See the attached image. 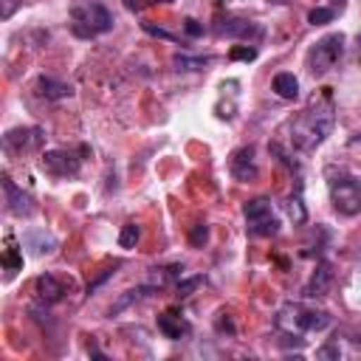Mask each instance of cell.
<instances>
[{
  "mask_svg": "<svg viewBox=\"0 0 361 361\" xmlns=\"http://www.w3.org/2000/svg\"><path fill=\"white\" fill-rule=\"evenodd\" d=\"M228 169H231V175H234L237 180H243V183L257 180L259 169H257L254 147H240V149H234V152H231V161H228Z\"/></svg>",
  "mask_w": 361,
  "mask_h": 361,
  "instance_id": "cell-10",
  "label": "cell"
},
{
  "mask_svg": "<svg viewBox=\"0 0 361 361\" xmlns=\"http://www.w3.org/2000/svg\"><path fill=\"white\" fill-rule=\"evenodd\" d=\"M333 121H336V110H333L330 93L324 90L322 99H313V102L299 113V118L293 121V127H290V144H293L299 152H313V149L330 135Z\"/></svg>",
  "mask_w": 361,
  "mask_h": 361,
  "instance_id": "cell-1",
  "label": "cell"
},
{
  "mask_svg": "<svg viewBox=\"0 0 361 361\" xmlns=\"http://www.w3.org/2000/svg\"><path fill=\"white\" fill-rule=\"evenodd\" d=\"M358 62H361V37H358Z\"/></svg>",
  "mask_w": 361,
  "mask_h": 361,
  "instance_id": "cell-32",
  "label": "cell"
},
{
  "mask_svg": "<svg viewBox=\"0 0 361 361\" xmlns=\"http://www.w3.org/2000/svg\"><path fill=\"white\" fill-rule=\"evenodd\" d=\"M333 17H336V8H330V6H316V8L307 11V23H310V25L333 23Z\"/></svg>",
  "mask_w": 361,
  "mask_h": 361,
  "instance_id": "cell-22",
  "label": "cell"
},
{
  "mask_svg": "<svg viewBox=\"0 0 361 361\" xmlns=\"http://www.w3.org/2000/svg\"><path fill=\"white\" fill-rule=\"evenodd\" d=\"M144 31L152 34V37H161V39H178L172 31H166V28H161V25H155V23H144Z\"/></svg>",
  "mask_w": 361,
  "mask_h": 361,
  "instance_id": "cell-27",
  "label": "cell"
},
{
  "mask_svg": "<svg viewBox=\"0 0 361 361\" xmlns=\"http://www.w3.org/2000/svg\"><path fill=\"white\" fill-rule=\"evenodd\" d=\"M183 28H186V34H192V37H200L203 34V25H197V20H183Z\"/></svg>",
  "mask_w": 361,
  "mask_h": 361,
  "instance_id": "cell-30",
  "label": "cell"
},
{
  "mask_svg": "<svg viewBox=\"0 0 361 361\" xmlns=\"http://www.w3.org/2000/svg\"><path fill=\"white\" fill-rule=\"evenodd\" d=\"M42 130L39 127H20V130H8L3 135V147L8 152H28V149H37L42 144Z\"/></svg>",
  "mask_w": 361,
  "mask_h": 361,
  "instance_id": "cell-9",
  "label": "cell"
},
{
  "mask_svg": "<svg viewBox=\"0 0 361 361\" xmlns=\"http://www.w3.org/2000/svg\"><path fill=\"white\" fill-rule=\"evenodd\" d=\"M274 93L279 96V99H296L299 96V79L293 76V73H276L274 76Z\"/></svg>",
  "mask_w": 361,
  "mask_h": 361,
  "instance_id": "cell-16",
  "label": "cell"
},
{
  "mask_svg": "<svg viewBox=\"0 0 361 361\" xmlns=\"http://www.w3.org/2000/svg\"><path fill=\"white\" fill-rule=\"evenodd\" d=\"M147 3H169V0H147Z\"/></svg>",
  "mask_w": 361,
  "mask_h": 361,
  "instance_id": "cell-33",
  "label": "cell"
},
{
  "mask_svg": "<svg viewBox=\"0 0 361 361\" xmlns=\"http://www.w3.org/2000/svg\"><path fill=\"white\" fill-rule=\"evenodd\" d=\"M271 3H288V0H271Z\"/></svg>",
  "mask_w": 361,
  "mask_h": 361,
  "instance_id": "cell-34",
  "label": "cell"
},
{
  "mask_svg": "<svg viewBox=\"0 0 361 361\" xmlns=\"http://www.w3.org/2000/svg\"><path fill=\"white\" fill-rule=\"evenodd\" d=\"M37 90H39V96H45V99H51V102L71 96V85H65V82H59V79H51V76H39V79H37Z\"/></svg>",
  "mask_w": 361,
  "mask_h": 361,
  "instance_id": "cell-14",
  "label": "cell"
},
{
  "mask_svg": "<svg viewBox=\"0 0 361 361\" xmlns=\"http://www.w3.org/2000/svg\"><path fill=\"white\" fill-rule=\"evenodd\" d=\"M285 212H288V217L293 220V226H302V223L307 220V209H305V203H302V195H290V197L285 200Z\"/></svg>",
  "mask_w": 361,
  "mask_h": 361,
  "instance_id": "cell-17",
  "label": "cell"
},
{
  "mask_svg": "<svg viewBox=\"0 0 361 361\" xmlns=\"http://www.w3.org/2000/svg\"><path fill=\"white\" fill-rule=\"evenodd\" d=\"M319 355H322V358H330V355H341V350H338V344L333 341V344L322 347V350H319Z\"/></svg>",
  "mask_w": 361,
  "mask_h": 361,
  "instance_id": "cell-31",
  "label": "cell"
},
{
  "mask_svg": "<svg viewBox=\"0 0 361 361\" xmlns=\"http://www.w3.org/2000/svg\"><path fill=\"white\" fill-rule=\"evenodd\" d=\"M228 56H231V59H245V62H248V59H254V56H257V48L237 45V48H231V51H228Z\"/></svg>",
  "mask_w": 361,
  "mask_h": 361,
  "instance_id": "cell-25",
  "label": "cell"
},
{
  "mask_svg": "<svg viewBox=\"0 0 361 361\" xmlns=\"http://www.w3.org/2000/svg\"><path fill=\"white\" fill-rule=\"evenodd\" d=\"M276 324L288 333H319V330L330 327V313L290 302L276 313Z\"/></svg>",
  "mask_w": 361,
  "mask_h": 361,
  "instance_id": "cell-3",
  "label": "cell"
},
{
  "mask_svg": "<svg viewBox=\"0 0 361 361\" xmlns=\"http://www.w3.org/2000/svg\"><path fill=\"white\" fill-rule=\"evenodd\" d=\"M180 265H169V268H149V288H161V285H166L169 279H178L180 276Z\"/></svg>",
  "mask_w": 361,
  "mask_h": 361,
  "instance_id": "cell-18",
  "label": "cell"
},
{
  "mask_svg": "<svg viewBox=\"0 0 361 361\" xmlns=\"http://www.w3.org/2000/svg\"><path fill=\"white\" fill-rule=\"evenodd\" d=\"M23 6V0H0V17L3 20H11V14Z\"/></svg>",
  "mask_w": 361,
  "mask_h": 361,
  "instance_id": "cell-28",
  "label": "cell"
},
{
  "mask_svg": "<svg viewBox=\"0 0 361 361\" xmlns=\"http://www.w3.org/2000/svg\"><path fill=\"white\" fill-rule=\"evenodd\" d=\"M209 240V228L203 226V223H197V226H192V231H189V243L195 245V248H200L203 243Z\"/></svg>",
  "mask_w": 361,
  "mask_h": 361,
  "instance_id": "cell-24",
  "label": "cell"
},
{
  "mask_svg": "<svg viewBox=\"0 0 361 361\" xmlns=\"http://www.w3.org/2000/svg\"><path fill=\"white\" fill-rule=\"evenodd\" d=\"M116 268H118V265H113V268H107V271H102V274H99V276H96V279H93V282L87 285V293H93V290H96V288H99V285H102L104 279H110V276L116 274Z\"/></svg>",
  "mask_w": 361,
  "mask_h": 361,
  "instance_id": "cell-29",
  "label": "cell"
},
{
  "mask_svg": "<svg viewBox=\"0 0 361 361\" xmlns=\"http://www.w3.org/2000/svg\"><path fill=\"white\" fill-rule=\"evenodd\" d=\"M214 31L220 37H231V39H248V37H259V25L245 20V17H223L214 23Z\"/></svg>",
  "mask_w": 361,
  "mask_h": 361,
  "instance_id": "cell-11",
  "label": "cell"
},
{
  "mask_svg": "<svg viewBox=\"0 0 361 361\" xmlns=\"http://www.w3.org/2000/svg\"><path fill=\"white\" fill-rule=\"evenodd\" d=\"M82 166V158L71 149H48L42 152V169L54 178H68V175H76Z\"/></svg>",
  "mask_w": 361,
  "mask_h": 361,
  "instance_id": "cell-7",
  "label": "cell"
},
{
  "mask_svg": "<svg viewBox=\"0 0 361 361\" xmlns=\"http://www.w3.org/2000/svg\"><path fill=\"white\" fill-rule=\"evenodd\" d=\"M65 282L62 279H56L54 274H39L37 279H34V293H37V299L39 302H45V305H54V302H59L62 296H65Z\"/></svg>",
  "mask_w": 361,
  "mask_h": 361,
  "instance_id": "cell-12",
  "label": "cell"
},
{
  "mask_svg": "<svg viewBox=\"0 0 361 361\" xmlns=\"http://www.w3.org/2000/svg\"><path fill=\"white\" fill-rule=\"evenodd\" d=\"M147 290H152L149 285H144V288H135V290H124L118 299H116V305L110 307V313H118V310H124V307H130L133 302H138V299H144L147 296Z\"/></svg>",
  "mask_w": 361,
  "mask_h": 361,
  "instance_id": "cell-19",
  "label": "cell"
},
{
  "mask_svg": "<svg viewBox=\"0 0 361 361\" xmlns=\"http://www.w3.org/2000/svg\"><path fill=\"white\" fill-rule=\"evenodd\" d=\"M138 237H141V228H138L135 223H124L121 231H118V245H121V248H135Z\"/></svg>",
  "mask_w": 361,
  "mask_h": 361,
  "instance_id": "cell-21",
  "label": "cell"
},
{
  "mask_svg": "<svg viewBox=\"0 0 361 361\" xmlns=\"http://www.w3.org/2000/svg\"><path fill=\"white\" fill-rule=\"evenodd\" d=\"M172 65H175V71H203V68L209 65V59H203V56H186V54H178V56H172Z\"/></svg>",
  "mask_w": 361,
  "mask_h": 361,
  "instance_id": "cell-20",
  "label": "cell"
},
{
  "mask_svg": "<svg viewBox=\"0 0 361 361\" xmlns=\"http://www.w3.org/2000/svg\"><path fill=\"white\" fill-rule=\"evenodd\" d=\"M330 203L341 217L361 214V180L350 172H338L330 178Z\"/></svg>",
  "mask_w": 361,
  "mask_h": 361,
  "instance_id": "cell-4",
  "label": "cell"
},
{
  "mask_svg": "<svg viewBox=\"0 0 361 361\" xmlns=\"http://www.w3.org/2000/svg\"><path fill=\"white\" fill-rule=\"evenodd\" d=\"M113 28V14L96 3V0H85V3H76L71 8V31L82 39H90V37H99V34H107Z\"/></svg>",
  "mask_w": 361,
  "mask_h": 361,
  "instance_id": "cell-2",
  "label": "cell"
},
{
  "mask_svg": "<svg viewBox=\"0 0 361 361\" xmlns=\"http://www.w3.org/2000/svg\"><path fill=\"white\" fill-rule=\"evenodd\" d=\"M336 3H341V0H336Z\"/></svg>",
  "mask_w": 361,
  "mask_h": 361,
  "instance_id": "cell-35",
  "label": "cell"
},
{
  "mask_svg": "<svg viewBox=\"0 0 361 361\" xmlns=\"http://www.w3.org/2000/svg\"><path fill=\"white\" fill-rule=\"evenodd\" d=\"M3 265H6L8 271H17V268H23V257H20V251H17V245H14V243L6 248V254H3Z\"/></svg>",
  "mask_w": 361,
  "mask_h": 361,
  "instance_id": "cell-23",
  "label": "cell"
},
{
  "mask_svg": "<svg viewBox=\"0 0 361 361\" xmlns=\"http://www.w3.org/2000/svg\"><path fill=\"white\" fill-rule=\"evenodd\" d=\"M158 330H161L166 338H180V336L189 330V324H186L180 316H175L172 310H166V313L158 316Z\"/></svg>",
  "mask_w": 361,
  "mask_h": 361,
  "instance_id": "cell-15",
  "label": "cell"
},
{
  "mask_svg": "<svg viewBox=\"0 0 361 361\" xmlns=\"http://www.w3.org/2000/svg\"><path fill=\"white\" fill-rule=\"evenodd\" d=\"M3 192H6V209H8V214H14V217H31L37 212L34 197L28 192H23L8 175L3 178Z\"/></svg>",
  "mask_w": 361,
  "mask_h": 361,
  "instance_id": "cell-8",
  "label": "cell"
},
{
  "mask_svg": "<svg viewBox=\"0 0 361 361\" xmlns=\"http://www.w3.org/2000/svg\"><path fill=\"white\" fill-rule=\"evenodd\" d=\"M344 54V34H324L310 51H307V71L313 76H324L336 68V62Z\"/></svg>",
  "mask_w": 361,
  "mask_h": 361,
  "instance_id": "cell-5",
  "label": "cell"
},
{
  "mask_svg": "<svg viewBox=\"0 0 361 361\" xmlns=\"http://www.w3.org/2000/svg\"><path fill=\"white\" fill-rule=\"evenodd\" d=\"M243 214H245V226L254 237H274L279 231V220L271 209V200L268 197H254L243 206Z\"/></svg>",
  "mask_w": 361,
  "mask_h": 361,
  "instance_id": "cell-6",
  "label": "cell"
},
{
  "mask_svg": "<svg viewBox=\"0 0 361 361\" xmlns=\"http://www.w3.org/2000/svg\"><path fill=\"white\" fill-rule=\"evenodd\" d=\"M330 282H333V268H330V262L322 259V262L313 268V274H310V279H307V285H305L302 293H305L307 299H319V296L327 293Z\"/></svg>",
  "mask_w": 361,
  "mask_h": 361,
  "instance_id": "cell-13",
  "label": "cell"
},
{
  "mask_svg": "<svg viewBox=\"0 0 361 361\" xmlns=\"http://www.w3.org/2000/svg\"><path fill=\"white\" fill-rule=\"evenodd\" d=\"M200 282H203L200 276H192V279H180L175 290H178V296H189V293H192V290H195V288H197Z\"/></svg>",
  "mask_w": 361,
  "mask_h": 361,
  "instance_id": "cell-26",
  "label": "cell"
}]
</instances>
